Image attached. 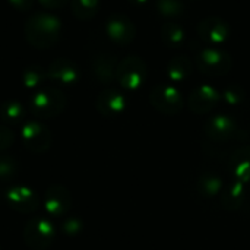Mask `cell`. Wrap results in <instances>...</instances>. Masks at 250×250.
<instances>
[{"mask_svg":"<svg viewBox=\"0 0 250 250\" xmlns=\"http://www.w3.org/2000/svg\"><path fill=\"white\" fill-rule=\"evenodd\" d=\"M62 22L48 12H35L23 23V34L28 44L38 50L51 48L60 38Z\"/></svg>","mask_w":250,"mask_h":250,"instance_id":"6da1fadb","label":"cell"},{"mask_svg":"<svg viewBox=\"0 0 250 250\" xmlns=\"http://www.w3.org/2000/svg\"><path fill=\"white\" fill-rule=\"evenodd\" d=\"M66 95L54 86H45L35 91L29 100L31 113L38 119H53L66 108Z\"/></svg>","mask_w":250,"mask_h":250,"instance_id":"7a4b0ae2","label":"cell"},{"mask_svg":"<svg viewBox=\"0 0 250 250\" xmlns=\"http://www.w3.org/2000/svg\"><path fill=\"white\" fill-rule=\"evenodd\" d=\"M146 63L139 56H126L117 63L116 81L126 91H136L142 88L146 81Z\"/></svg>","mask_w":250,"mask_h":250,"instance_id":"3957f363","label":"cell"},{"mask_svg":"<svg viewBox=\"0 0 250 250\" xmlns=\"http://www.w3.org/2000/svg\"><path fill=\"white\" fill-rule=\"evenodd\" d=\"M195 64L208 76H224L233 67V57L218 47H205L196 54Z\"/></svg>","mask_w":250,"mask_h":250,"instance_id":"277c9868","label":"cell"},{"mask_svg":"<svg viewBox=\"0 0 250 250\" xmlns=\"http://www.w3.org/2000/svg\"><path fill=\"white\" fill-rule=\"evenodd\" d=\"M205 135L214 142H230L242 139L246 133L240 129L237 120L230 114H215L209 117L204 125Z\"/></svg>","mask_w":250,"mask_h":250,"instance_id":"5b68a950","label":"cell"},{"mask_svg":"<svg viewBox=\"0 0 250 250\" xmlns=\"http://www.w3.org/2000/svg\"><path fill=\"white\" fill-rule=\"evenodd\" d=\"M54 239L56 229L48 220L42 217H34L25 224L23 240L29 249L47 250L53 245Z\"/></svg>","mask_w":250,"mask_h":250,"instance_id":"8992f818","label":"cell"},{"mask_svg":"<svg viewBox=\"0 0 250 250\" xmlns=\"http://www.w3.org/2000/svg\"><path fill=\"white\" fill-rule=\"evenodd\" d=\"M21 135L25 148L34 154H44L51 146V132L44 123L38 120L25 122L21 129Z\"/></svg>","mask_w":250,"mask_h":250,"instance_id":"52a82bcc","label":"cell"},{"mask_svg":"<svg viewBox=\"0 0 250 250\" xmlns=\"http://www.w3.org/2000/svg\"><path fill=\"white\" fill-rule=\"evenodd\" d=\"M149 103L157 111L168 116L177 114L183 108V97L179 89L166 83L152 88L149 94Z\"/></svg>","mask_w":250,"mask_h":250,"instance_id":"ba28073f","label":"cell"},{"mask_svg":"<svg viewBox=\"0 0 250 250\" xmlns=\"http://www.w3.org/2000/svg\"><path fill=\"white\" fill-rule=\"evenodd\" d=\"M105 32L108 38L120 47L129 45L136 37V26L133 21L125 13H113L105 22Z\"/></svg>","mask_w":250,"mask_h":250,"instance_id":"9c48e42d","label":"cell"},{"mask_svg":"<svg viewBox=\"0 0 250 250\" xmlns=\"http://www.w3.org/2000/svg\"><path fill=\"white\" fill-rule=\"evenodd\" d=\"M201 40L209 47L223 45L230 38V25L220 16H207L204 18L196 28Z\"/></svg>","mask_w":250,"mask_h":250,"instance_id":"30bf717a","label":"cell"},{"mask_svg":"<svg viewBox=\"0 0 250 250\" xmlns=\"http://www.w3.org/2000/svg\"><path fill=\"white\" fill-rule=\"evenodd\" d=\"M4 201L12 209L22 214H31L40 205L37 193L28 186H21V185L10 186L9 189H6Z\"/></svg>","mask_w":250,"mask_h":250,"instance_id":"8fae6325","label":"cell"},{"mask_svg":"<svg viewBox=\"0 0 250 250\" xmlns=\"http://www.w3.org/2000/svg\"><path fill=\"white\" fill-rule=\"evenodd\" d=\"M221 100V92L212 85H201L195 88L189 98L188 105L196 114H207L212 111Z\"/></svg>","mask_w":250,"mask_h":250,"instance_id":"7c38bea8","label":"cell"},{"mask_svg":"<svg viewBox=\"0 0 250 250\" xmlns=\"http://www.w3.org/2000/svg\"><path fill=\"white\" fill-rule=\"evenodd\" d=\"M72 205L70 192L62 185H51L44 198L45 212L51 217H63L69 212Z\"/></svg>","mask_w":250,"mask_h":250,"instance_id":"4fadbf2b","label":"cell"},{"mask_svg":"<svg viewBox=\"0 0 250 250\" xmlns=\"http://www.w3.org/2000/svg\"><path fill=\"white\" fill-rule=\"evenodd\" d=\"M48 79L60 85H75L81 78V70L75 62L66 57L56 59L47 69Z\"/></svg>","mask_w":250,"mask_h":250,"instance_id":"5bb4252c","label":"cell"},{"mask_svg":"<svg viewBox=\"0 0 250 250\" xmlns=\"http://www.w3.org/2000/svg\"><path fill=\"white\" fill-rule=\"evenodd\" d=\"M95 107L98 113L104 117H117L126 110L127 100L120 91L114 88H108L100 92L95 101Z\"/></svg>","mask_w":250,"mask_h":250,"instance_id":"9a60e30c","label":"cell"},{"mask_svg":"<svg viewBox=\"0 0 250 250\" xmlns=\"http://www.w3.org/2000/svg\"><path fill=\"white\" fill-rule=\"evenodd\" d=\"M117 59L113 54L101 53L97 54L91 62V69L95 79L103 85H110L116 81V69H117Z\"/></svg>","mask_w":250,"mask_h":250,"instance_id":"2e32d148","label":"cell"},{"mask_svg":"<svg viewBox=\"0 0 250 250\" xmlns=\"http://www.w3.org/2000/svg\"><path fill=\"white\" fill-rule=\"evenodd\" d=\"M246 183L233 179L223 190H221V204L229 211H236L242 208L246 202L248 196Z\"/></svg>","mask_w":250,"mask_h":250,"instance_id":"e0dca14e","label":"cell"},{"mask_svg":"<svg viewBox=\"0 0 250 250\" xmlns=\"http://www.w3.org/2000/svg\"><path fill=\"white\" fill-rule=\"evenodd\" d=\"M230 170L236 180L250 183V146H242L230 158Z\"/></svg>","mask_w":250,"mask_h":250,"instance_id":"ac0fdd59","label":"cell"},{"mask_svg":"<svg viewBox=\"0 0 250 250\" xmlns=\"http://www.w3.org/2000/svg\"><path fill=\"white\" fill-rule=\"evenodd\" d=\"M193 72V63L186 54H179L170 59L167 64V76L173 82H185Z\"/></svg>","mask_w":250,"mask_h":250,"instance_id":"d6986e66","label":"cell"},{"mask_svg":"<svg viewBox=\"0 0 250 250\" xmlns=\"http://www.w3.org/2000/svg\"><path fill=\"white\" fill-rule=\"evenodd\" d=\"M160 35H161L163 42L170 48L183 47L186 42L185 29L182 28V25H179L177 22H173V21H167L163 23V26L160 29Z\"/></svg>","mask_w":250,"mask_h":250,"instance_id":"ffe728a7","label":"cell"},{"mask_svg":"<svg viewBox=\"0 0 250 250\" xmlns=\"http://www.w3.org/2000/svg\"><path fill=\"white\" fill-rule=\"evenodd\" d=\"M25 107L16 100H7L0 105V119L7 125H19L25 119Z\"/></svg>","mask_w":250,"mask_h":250,"instance_id":"44dd1931","label":"cell"},{"mask_svg":"<svg viewBox=\"0 0 250 250\" xmlns=\"http://www.w3.org/2000/svg\"><path fill=\"white\" fill-rule=\"evenodd\" d=\"M70 9L76 19L88 21L98 13L100 0H70Z\"/></svg>","mask_w":250,"mask_h":250,"instance_id":"7402d4cb","label":"cell"},{"mask_svg":"<svg viewBox=\"0 0 250 250\" xmlns=\"http://www.w3.org/2000/svg\"><path fill=\"white\" fill-rule=\"evenodd\" d=\"M48 79L47 70L40 64H31L26 66L22 72V82L28 89H35L40 85L44 83V81Z\"/></svg>","mask_w":250,"mask_h":250,"instance_id":"603a6c76","label":"cell"},{"mask_svg":"<svg viewBox=\"0 0 250 250\" xmlns=\"http://www.w3.org/2000/svg\"><path fill=\"white\" fill-rule=\"evenodd\" d=\"M196 188H198V192L204 196H215L218 192L223 190V182L217 174L205 173L198 179Z\"/></svg>","mask_w":250,"mask_h":250,"instance_id":"cb8c5ba5","label":"cell"},{"mask_svg":"<svg viewBox=\"0 0 250 250\" xmlns=\"http://www.w3.org/2000/svg\"><path fill=\"white\" fill-rule=\"evenodd\" d=\"M155 7L157 12L167 19H174L185 13V4L182 0H155Z\"/></svg>","mask_w":250,"mask_h":250,"instance_id":"d4e9b609","label":"cell"},{"mask_svg":"<svg viewBox=\"0 0 250 250\" xmlns=\"http://www.w3.org/2000/svg\"><path fill=\"white\" fill-rule=\"evenodd\" d=\"M221 98L229 105H239L245 101L246 92H245L243 86H240V85H230L224 89V92L221 94Z\"/></svg>","mask_w":250,"mask_h":250,"instance_id":"484cf974","label":"cell"},{"mask_svg":"<svg viewBox=\"0 0 250 250\" xmlns=\"http://www.w3.org/2000/svg\"><path fill=\"white\" fill-rule=\"evenodd\" d=\"M18 173V164L15 163L13 158L9 155H1L0 157V179L3 182L12 180Z\"/></svg>","mask_w":250,"mask_h":250,"instance_id":"4316f807","label":"cell"},{"mask_svg":"<svg viewBox=\"0 0 250 250\" xmlns=\"http://www.w3.org/2000/svg\"><path fill=\"white\" fill-rule=\"evenodd\" d=\"M82 221L79 218H67L63 224H62V231L66 236H76L82 231Z\"/></svg>","mask_w":250,"mask_h":250,"instance_id":"83f0119b","label":"cell"},{"mask_svg":"<svg viewBox=\"0 0 250 250\" xmlns=\"http://www.w3.org/2000/svg\"><path fill=\"white\" fill-rule=\"evenodd\" d=\"M13 141H15L13 132L7 126L0 125V151H4L9 146H12Z\"/></svg>","mask_w":250,"mask_h":250,"instance_id":"f1b7e54d","label":"cell"},{"mask_svg":"<svg viewBox=\"0 0 250 250\" xmlns=\"http://www.w3.org/2000/svg\"><path fill=\"white\" fill-rule=\"evenodd\" d=\"M7 1L18 12H28V10H31V7L34 4V0H7Z\"/></svg>","mask_w":250,"mask_h":250,"instance_id":"f546056e","label":"cell"},{"mask_svg":"<svg viewBox=\"0 0 250 250\" xmlns=\"http://www.w3.org/2000/svg\"><path fill=\"white\" fill-rule=\"evenodd\" d=\"M69 1H70V0H38V3H40L42 7L48 9V10L62 9V7H64Z\"/></svg>","mask_w":250,"mask_h":250,"instance_id":"4dcf8cb0","label":"cell"},{"mask_svg":"<svg viewBox=\"0 0 250 250\" xmlns=\"http://www.w3.org/2000/svg\"><path fill=\"white\" fill-rule=\"evenodd\" d=\"M127 1L132 3V4H135V6H142V4L148 3L149 0H127Z\"/></svg>","mask_w":250,"mask_h":250,"instance_id":"1f68e13d","label":"cell"}]
</instances>
